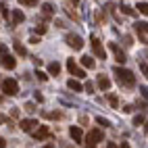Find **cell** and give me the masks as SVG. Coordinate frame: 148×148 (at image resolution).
Instances as JSON below:
<instances>
[{"mask_svg":"<svg viewBox=\"0 0 148 148\" xmlns=\"http://www.w3.org/2000/svg\"><path fill=\"white\" fill-rule=\"evenodd\" d=\"M113 73L117 75V82H119L121 86H127V88H132L136 86V75L130 71V69H123V67H115L113 69Z\"/></svg>","mask_w":148,"mask_h":148,"instance_id":"1","label":"cell"},{"mask_svg":"<svg viewBox=\"0 0 148 148\" xmlns=\"http://www.w3.org/2000/svg\"><path fill=\"white\" fill-rule=\"evenodd\" d=\"M104 140V134L100 130H90V134L86 136V148H94L98 142Z\"/></svg>","mask_w":148,"mask_h":148,"instance_id":"2","label":"cell"},{"mask_svg":"<svg viewBox=\"0 0 148 148\" xmlns=\"http://www.w3.org/2000/svg\"><path fill=\"white\" fill-rule=\"evenodd\" d=\"M2 92H4L6 96H17V94H19V84L8 77V79L2 82Z\"/></svg>","mask_w":148,"mask_h":148,"instance_id":"3","label":"cell"},{"mask_svg":"<svg viewBox=\"0 0 148 148\" xmlns=\"http://www.w3.org/2000/svg\"><path fill=\"white\" fill-rule=\"evenodd\" d=\"M90 44H92V50H94V54H96L98 58H106V50L102 48L100 38H98V36H92V38H90Z\"/></svg>","mask_w":148,"mask_h":148,"instance_id":"4","label":"cell"},{"mask_svg":"<svg viewBox=\"0 0 148 148\" xmlns=\"http://www.w3.org/2000/svg\"><path fill=\"white\" fill-rule=\"evenodd\" d=\"M65 40H67V44L69 46H71L73 48V50H82V48H84V40H82V36H77V34H67V38H65Z\"/></svg>","mask_w":148,"mask_h":148,"instance_id":"5","label":"cell"},{"mask_svg":"<svg viewBox=\"0 0 148 148\" xmlns=\"http://www.w3.org/2000/svg\"><path fill=\"white\" fill-rule=\"evenodd\" d=\"M134 27H136V34L140 36V42L148 44V23L146 21H138Z\"/></svg>","mask_w":148,"mask_h":148,"instance_id":"6","label":"cell"},{"mask_svg":"<svg viewBox=\"0 0 148 148\" xmlns=\"http://www.w3.org/2000/svg\"><path fill=\"white\" fill-rule=\"evenodd\" d=\"M108 48H111V52H113V56H115V61H117V63H125V61H127V56H125V52L121 50V46H119V44L111 42V44H108Z\"/></svg>","mask_w":148,"mask_h":148,"instance_id":"7","label":"cell"},{"mask_svg":"<svg viewBox=\"0 0 148 148\" xmlns=\"http://www.w3.org/2000/svg\"><path fill=\"white\" fill-rule=\"evenodd\" d=\"M67 69H69V73H71V75L79 77V79H82V77H86V71L75 65V61H73V58H69V61H67Z\"/></svg>","mask_w":148,"mask_h":148,"instance_id":"8","label":"cell"},{"mask_svg":"<svg viewBox=\"0 0 148 148\" xmlns=\"http://www.w3.org/2000/svg\"><path fill=\"white\" fill-rule=\"evenodd\" d=\"M0 63H2V67H4V69H15V67H17L15 56H13V54H8V52L0 56Z\"/></svg>","mask_w":148,"mask_h":148,"instance_id":"9","label":"cell"},{"mask_svg":"<svg viewBox=\"0 0 148 148\" xmlns=\"http://www.w3.org/2000/svg\"><path fill=\"white\" fill-rule=\"evenodd\" d=\"M36 125H38L36 119H21V123H19V127H21L23 132H34Z\"/></svg>","mask_w":148,"mask_h":148,"instance_id":"10","label":"cell"},{"mask_svg":"<svg viewBox=\"0 0 148 148\" xmlns=\"http://www.w3.org/2000/svg\"><path fill=\"white\" fill-rule=\"evenodd\" d=\"M69 134H71V138H73V142H84V132H82V127H77V125H73L71 130H69Z\"/></svg>","mask_w":148,"mask_h":148,"instance_id":"11","label":"cell"},{"mask_svg":"<svg viewBox=\"0 0 148 148\" xmlns=\"http://www.w3.org/2000/svg\"><path fill=\"white\" fill-rule=\"evenodd\" d=\"M98 88H100L102 92H108L111 90V79H108L106 75H98Z\"/></svg>","mask_w":148,"mask_h":148,"instance_id":"12","label":"cell"},{"mask_svg":"<svg viewBox=\"0 0 148 148\" xmlns=\"http://www.w3.org/2000/svg\"><path fill=\"white\" fill-rule=\"evenodd\" d=\"M48 136H50V132H48V127H46V125H42L40 130H36V132H34V138H36V140H44V138H48Z\"/></svg>","mask_w":148,"mask_h":148,"instance_id":"13","label":"cell"},{"mask_svg":"<svg viewBox=\"0 0 148 148\" xmlns=\"http://www.w3.org/2000/svg\"><path fill=\"white\" fill-rule=\"evenodd\" d=\"M23 21H25V15H23V11L15 8V11H13V25H19V23H23Z\"/></svg>","mask_w":148,"mask_h":148,"instance_id":"14","label":"cell"},{"mask_svg":"<svg viewBox=\"0 0 148 148\" xmlns=\"http://www.w3.org/2000/svg\"><path fill=\"white\" fill-rule=\"evenodd\" d=\"M67 88H69L71 92H82V90H84V86L77 82V79H69V82H67Z\"/></svg>","mask_w":148,"mask_h":148,"instance_id":"15","label":"cell"},{"mask_svg":"<svg viewBox=\"0 0 148 148\" xmlns=\"http://www.w3.org/2000/svg\"><path fill=\"white\" fill-rule=\"evenodd\" d=\"M82 65H84L86 69H94V67H96V61H94L90 54H86V56H82Z\"/></svg>","mask_w":148,"mask_h":148,"instance_id":"16","label":"cell"},{"mask_svg":"<svg viewBox=\"0 0 148 148\" xmlns=\"http://www.w3.org/2000/svg\"><path fill=\"white\" fill-rule=\"evenodd\" d=\"M13 48H15V54H19V56H27V50H25V46H23L21 42H15Z\"/></svg>","mask_w":148,"mask_h":148,"instance_id":"17","label":"cell"},{"mask_svg":"<svg viewBox=\"0 0 148 148\" xmlns=\"http://www.w3.org/2000/svg\"><path fill=\"white\" fill-rule=\"evenodd\" d=\"M48 73H50V75H58V73H61V65H58L56 61H52L50 65H48Z\"/></svg>","mask_w":148,"mask_h":148,"instance_id":"18","label":"cell"},{"mask_svg":"<svg viewBox=\"0 0 148 148\" xmlns=\"http://www.w3.org/2000/svg\"><path fill=\"white\" fill-rule=\"evenodd\" d=\"M42 13H44L46 17H52V15H54V6H52V4H48V2L42 4Z\"/></svg>","mask_w":148,"mask_h":148,"instance_id":"19","label":"cell"},{"mask_svg":"<svg viewBox=\"0 0 148 148\" xmlns=\"http://www.w3.org/2000/svg\"><path fill=\"white\" fill-rule=\"evenodd\" d=\"M136 8H138V11H140L142 15H146V17H148V2H138V6H136Z\"/></svg>","mask_w":148,"mask_h":148,"instance_id":"20","label":"cell"},{"mask_svg":"<svg viewBox=\"0 0 148 148\" xmlns=\"http://www.w3.org/2000/svg\"><path fill=\"white\" fill-rule=\"evenodd\" d=\"M108 102H111L113 108H119V98H117L115 94H108Z\"/></svg>","mask_w":148,"mask_h":148,"instance_id":"21","label":"cell"},{"mask_svg":"<svg viewBox=\"0 0 148 148\" xmlns=\"http://www.w3.org/2000/svg\"><path fill=\"white\" fill-rule=\"evenodd\" d=\"M44 117H48V119H61L63 113L61 111H52V113H44Z\"/></svg>","mask_w":148,"mask_h":148,"instance_id":"22","label":"cell"},{"mask_svg":"<svg viewBox=\"0 0 148 148\" xmlns=\"http://www.w3.org/2000/svg\"><path fill=\"white\" fill-rule=\"evenodd\" d=\"M121 11H123L127 17H134V15H136V11H134V8H132L130 4H123V6H121Z\"/></svg>","mask_w":148,"mask_h":148,"instance_id":"23","label":"cell"},{"mask_svg":"<svg viewBox=\"0 0 148 148\" xmlns=\"http://www.w3.org/2000/svg\"><path fill=\"white\" fill-rule=\"evenodd\" d=\"M144 123H146L144 115H136V117H134V125H138V127H140V125H144Z\"/></svg>","mask_w":148,"mask_h":148,"instance_id":"24","label":"cell"},{"mask_svg":"<svg viewBox=\"0 0 148 148\" xmlns=\"http://www.w3.org/2000/svg\"><path fill=\"white\" fill-rule=\"evenodd\" d=\"M96 123L102 125V127H108V125H111V123H108V119H104V117H96Z\"/></svg>","mask_w":148,"mask_h":148,"instance_id":"25","label":"cell"},{"mask_svg":"<svg viewBox=\"0 0 148 148\" xmlns=\"http://www.w3.org/2000/svg\"><path fill=\"white\" fill-rule=\"evenodd\" d=\"M36 77H38V79H40V82H46V79H48V75H46L44 71H40V69H38V71H36Z\"/></svg>","mask_w":148,"mask_h":148,"instance_id":"26","label":"cell"},{"mask_svg":"<svg viewBox=\"0 0 148 148\" xmlns=\"http://www.w3.org/2000/svg\"><path fill=\"white\" fill-rule=\"evenodd\" d=\"M84 90H86L88 94H94V84H92V82H88V84L84 86Z\"/></svg>","mask_w":148,"mask_h":148,"instance_id":"27","label":"cell"},{"mask_svg":"<svg viewBox=\"0 0 148 148\" xmlns=\"http://www.w3.org/2000/svg\"><path fill=\"white\" fill-rule=\"evenodd\" d=\"M0 13H2V17H4V19H8V8H6V4H4V2L0 4Z\"/></svg>","mask_w":148,"mask_h":148,"instance_id":"28","label":"cell"},{"mask_svg":"<svg viewBox=\"0 0 148 148\" xmlns=\"http://www.w3.org/2000/svg\"><path fill=\"white\" fill-rule=\"evenodd\" d=\"M140 94L146 98V100H148V86H140Z\"/></svg>","mask_w":148,"mask_h":148,"instance_id":"29","label":"cell"},{"mask_svg":"<svg viewBox=\"0 0 148 148\" xmlns=\"http://www.w3.org/2000/svg\"><path fill=\"white\" fill-rule=\"evenodd\" d=\"M25 111H27V113H34V111H36V104H34V102H27V104H25Z\"/></svg>","mask_w":148,"mask_h":148,"instance_id":"30","label":"cell"},{"mask_svg":"<svg viewBox=\"0 0 148 148\" xmlns=\"http://www.w3.org/2000/svg\"><path fill=\"white\" fill-rule=\"evenodd\" d=\"M36 34H40V36L46 34V25H38V27H36Z\"/></svg>","mask_w":148,"mask_h":148,"instance_id":"31","label":"cell"},{"mask_svg":"<svg viewBox=\"0 0 148 148\" xmlns=\"http://www.w3.org/2000/svg\"><path fill=\"white\" fill-rule=\"evenodd\" d=\"M40 0H23V4H27V6H36Z\"/></svg>","mask_w":148,"mask_h":148,"instance_id":"32","label":"cell"},{"mask_svg":"<svg viewBox=\"0 0 148 148\" xmlns=\"http://www.w3.org/2000/svg\"><path fill=\"white\" fill-rule=\"evenodd\" d=\"M140 69H142V73L148 77V65H146V63H140Z\"/></svg>","mask_w":148,"mask_h":148,"instance_id":"33","label":"cell"},{"mask_svg":"<svg viewBox=\"0 0 148 148\" xmlns=\"http://www.w3.org/2000/svg\"><path fill=\"white\" fill-rule=\"evenodd\" d=\"M123 42H125V46H132L134 42H132V36H123Z\"/></svg>","mask_w":148,"mask_h":148,"instance_id":"34","label":"cell"},{"mask_svg":"<svg viewBox=\"0 0 148 148\" xmlns=\"http://www.w3.org/2000/svg\"><path fill=\"white\" fill-rule=\"evenodd\" d=\"M29 42H32V44H40V38H36V36H32V38H29Z\"/></svg>","mask_w":148,"mask_h":148,"instance_id":"35","label":"cell"},{"mask_svg":"<svg viewBox=\"0 0 148 148\" xmlns=\"http://www.w3.org/2000/svg\"><path fill=\"white\" fill-rule=\"evenodd\" d=\"M36 100H38V102H42V100H44V96H42L40 92H36Z\"/></svg>","mask_w":148,"mask_h":148,"instance_id":"36","label":"cell"},{"mask_svg":"<svg viewBox=\"0 0 148 148\" xmlns=\"http://www.w3.org/2000/svg\"><path fill=\"white\" fill-rule=\"evenodd\" d=\"M2 54H6V46H4V44H0V56H2Z\"/></svg>","mask_w":148,"mask_h":148,"instance_id":"37","label":"cell"},{"mask_svg":"<svg viewBox=\"0 0 148 148\" xmlns=\"http://www.w3.org/2000/svg\"><path fill=\"white\" fill-rule=\"evenodd\" d=\"M132 108H134V106H130V104H125V106H123V113H132Z\"/></svg>","mask_w":148,"mask_h":148,"instance_id":"38","label":"cell"},{"mask_svg":"<svg viewBox=\"0 0 148 148\" xmlns=\"http://www.w3.org/2000/svg\"><path fill=\"white\" fill-rule=\"evenodd\" d=\"M0 148H6V140H4V138H0Z\"/></svg>","mask_w":148,"mask_h":148,"instance_id":"39","label":"cell"},{"mask_svg":"<svg viewBox=\"0 0 148 148\" xmlns=\"http://www.w3.org/2000/svg\"><path fill=\"white\" fill-rule=\"evenodd\" d=\"M119 148H130V144H127V142H121V146Z\"/></svg>","mask_w":148,"mask_h":148,"instance_id":"40","label":"cell"},{"mask_svg":"<svg viewBox=\"0 0 148 148\" xmlns=\"http://www.w3.org/2000/svg\"><path fill=\"white\" fill-rule=\"evenodd\" d=\"M44 148H54V144H46V146H44Z\"/></svg>","mask_w":148,"mask_h":148,"instance_id":"41","label":"cell"},{"mask_svg":"<svg viewBox=\"0 0 148 148\" xmlns=\"http://www.w3.org/2000/svg\"><path fill=\"white\" fill-rule=\"evenodd\" d=\"M144 130H146V132H148V121H146V123H144Z\"/></svg>","mask_w":148,"mask_h":148,"instance_id":"42","label":"cell"},{"mask_svg":"<svg viewBox=\"0 0 148 148\" xmlns=\"http://www.w3.org/2000/svg\"><path fill=\"white\" fill-rule=\"evenodd\" d=\"M106 148H117V146H115V144H108V146H106Z\"/></svg>","mask_w":148,"mask_h":148,"instance_id":"43","label":"cell"},{"mask_svg":"<svg viewBox=\"0 0 148 148\" xmlns=\"http://www.w3.org/2000/svg\"><path fill=\"white\" fill-rule=\"evenodd\" d=\"M71 2H73V4H77V2H79V0H71Z\"/></svg>","mask_w":148,"mask_h":148,"instance_id":"44","label":"cell"},{"mask_svg":"<svg viewBox=\"0 0 148 148\" xmlns=\"http://www.w3.org/2000/svg\"><path fill=\"white\" fill-rule=\"evenodd\" d=\"M0 100H2V96H0Z\"/></svg>","mask_w":148,"mask_h":148,"instance_id":"45","label":"cell"},{"mask_svg":"<svg viewBox=\"0 0 148 148\" xmlns=\"http://www.w3.org/2000/svg\"><path fill=\"white\" fill-rule=\"evenodd\" d=\"M19 2H23V0H19Z\"/></svg>","mask_w":148,"mask_h":148,"instance_id":"46","label":"cell"},{"mask_svg":"<svg viewBox=\"0 0 148 148\" xmlns=\"http://www.w3.org/2000/svg\"><path fill=\"white\" fill-rule=\"evenodd\" d=\"M94 148H96V146H94Z\"/></svg>","mask_w":148,"mask_h":148,"instance_id":"47","label":"cell"}]
</instances>
